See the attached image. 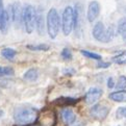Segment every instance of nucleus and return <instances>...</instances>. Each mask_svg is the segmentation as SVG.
Segmentation results:
<instances>
[{"mask_svg": "<svg viewBox=\"0 0 126 126\" xmlns=\"http://www.w3.org/2000/svg\"><path fill=\"white\" fill-rule=\"evenodd\" d=\"M16 54H17V51L15 50L14 48L7 47V48H3L2 50H1V55L4 58H6V60H10V61L14 60V57L16 56Z\"/></svg>", "mask_w": 126, "mask_h": 126, "instance_id": "f3484780", "label": "nucleus"}, {"mask_svg": "<svg viewBox=\"0 0 126 126\" xmlns=\"http://www.w3.org/2000/svg\"><path fill=\"white\" fill-rule=\"evenodd\" d=\"M109 98L115 102H121V103L126 102V91L119 90V91L112 92L109 95Z\"/></svg>", "mask_w": 126, "mask_h": 126, "instance_id": "2eb2a0df", "label": "nucleus"}, {"mask_svg": "<svg viewBox=\"0 0 126 126\" xmlns=\"http://www.w3.org/2000/svg\"><path fill=\"white\" fill-rule=\"evenodd\" d=\"M80 53H81L84 57L92 58V60H95V61H101L102 60V56L100 54H97L95 52H91V51H88V50H80Z\"/></svg>", "mask_w": 126, "mask_h": 126, "instance_id": "412c9836", "label": "nucleus"}, {"mask_svg": "<svg viewBox=\"0 0 126 126\" xmlns=\"http://www.w3.org/2000/svg\"><path fill=\"white\" fill-rule=\"evenodd\" d=\"M41 122L43 126H54L56 123V117L54 112L48 111L47 114L43 115L41 118Z\"/></svg>", "mask_w": 126, "mask_h": 126, "instance_id": "4468645a", "label": "nucleus"}, {"mask_svg": "<svg viewBox=\"0 0 126 126\" xmlns=\"http://www.w3.org/2000/svg\"><path fill=\"white\" fill-rule=\"evenodd\" d=\"M27 49L31 51H48L50 46L47 44H38V45H27Z\"/></svg>", "mask_w": 126, "mask_h": 126, "instance_id": "a211bd4d", "label": "nucleus"}, {"mask_svg": "<svg viewBox=\"0 0 126 126\" xmlns=\"http://www.w3.org/2000/svg\"><path fill=\"white\" fill-rule=\"evenodd\" d=\"M115 85H116V82H115L114 78L110 77L109 79H107V88H109V89H114Z\"/></svg>", "mask_w": 126, "mask_h": 126, "instance_id": "bb28decb", "label": "nucleus"}, {"mask_svg": "<svg viewBox=\"0 0 126 126\" xmlns=\"http://www.w3.org/2000/svg\"><path fill=\"white\" fill-rule=\"evenodd\" d=\"M40 76V72L37 68H31L28 69L27 71L24 73L23 75V79L25 81H28V82H33V81H37L38 78Z\"/></svg>", "mask_w": 126, "mask_h": 126, "instance_id": "ddd939ff", "label": "nucleus"}, {"mask_svg": "<svg viewBox=\"0 0 126 126\" xmlns=\"http://www.w3.org/2000/svg\"><path fill=\"white\" fill-rule=\"evenodd\" d=\"M61 119L63 122H64V124L72 125V124H74L76 121V115L73 110L67 106L66 109L62 110V111H61Z\"/></svg>", "mask_w": 126, "mask_h": 126, "instance_id": "9d476101", "label": "nucleus"}, {"mask_svg": "<svg viewBox=\"0 0 126 126\" xmlns=\"http://www.w3.org/2000/svg\"><path fill=\"white\" fill-rule=\"evenodd\" d=\"M78 101H79L78 98H73V97H60V98H56L55 100L52 102V104L66 107V106L74 105Z\"/></svg>", "mask_w": 126, "mask_h": 126, "instance_id": "9b49d317", "label": "nucleus"}, {"mask_svg": "<svg viewBox=\"0 0 126 126\" xmlns=\"http://www.w3.org/2000/svg\"><path fill=\"white\" fill-rule=\"evenodd\" d=\"M110 111V109L103 104H94L90 109V115L97 121H103Z\"/></svg>", "mask_w": 126, "mask_h": 126, "instance_id": "423d86ee", "label": "nucleus"}, {"mask_svg": "<svg viewBox=\"0 0 126 126\" xmlns=\"http://www.w3.org/2000/svg\"><path fill=\"white\" fill-rule=\"evenodd\" d=\"M45 27H46V22H45L43 13L37 12V17H35V26H34V28L37 29L38 33H39L40 35H43V34H44V31H45Z\"/></svg>", "mask_w": 126, "mask_h": 126, "instance_id": "f8f14e48", "label": "nucleus"}, {"mask_svg": "<svg viewBox=\"0 0 126 126\" xmlns=\"http://www.w3.org/2000/svg\"><path fill=\"white\" fill-rule=\"evenodd\" d=\"M61 56L64 58L65 61H71L72 57H73V54H72V51L69 48H64L61 52Z\"/></svg>", "mask_w": 126, "mask_h": 126, "instance_id": "b1692460", "label": "nucleus"}, {"mask_svg": "<svg viewBox=\"0 0 126 126\" xmlns=\"http://www.w3.org/2000/svg\"><path fill=\"white\" fill-rule=\"evenodd\" d=\"M116 30L123 41H126V18H121L118 21Z\"/></svg>", "mask_w": 126, "mask_h": 126, "instance_id": "dca6fc26", "label": "nucleus"}, {"mask_svg": "<svg viewBox=\"0 0 126 126\" xmlns=\"http://www.w3.org/2000/svg\"><path fill=\"white\" fill-rule=\"evenodd\" d=\"M7 11L10 13L11 20L14 23H17L18 25H20L22 23V14H23V8L21 6V3L20 2L13 3L12 5H10V8Z\"/></svg>", "mask_w": 126, "mask_h": 126, "instance_id": "0eeeda50", "label": "nucleus"}, {"mask_svg": "<svg viewBox=\"0 0 126 126\" xmlns=\"http://www.w3.org/2000/svg\"><path fill=\"white\" fill-rule=\"evenodd\" d=\"M4 115V111L2 110H0V119H1L2 118V116Z\"/></svg>", "mask_w": 126, "mask_h": 126, "instance_id": "c85d7f7f", "label": "nucleus"}, {"mask_svg": "<svg viewBox=\"0 0 126 126\" xmlns=\"http://www.w3.org/2000/svg\"><path fill=\"white\" fill-rule=\"evenodd\" d=\"M110 63H105V62L99 61L98 65H97V68H100V69H106V68H110Z\"/></svg>", "mask_w": 126, "mask_h": 126, "instance_id": "393cba45", "label": "nucleus"}, {"mask_svg": "<svg viewBox=\"0 0 126 126\" xmlns=\"http://www.w3.org/2000/svg\"><path fill=\"white\" fill-rule=\"evenodd\" d=\"M115 88L118 89V90H125L126 89V76H124V75L120 76L118 81H117V83L115 85Z\"/></svg>", "mask_w": 126, "mask_h": 126, "instance_id": "4be33fe9", "label": "nucleus"}, {"mask_svg": "<svg viewBox=\"0 0 126 126\" xmlns=\"http://www.w3.org/2000/svg\"><path fill=\"white\" fill-rule=\"evenodd\" d=\"M116 118L117 119H126V106H120L116 110Z\"/></svg>", "mask_w": 126, "mask_h": 126, "instance_id": "5701e85b", "label": "nucleus"}, {"mask_svg": "<svg viewBox=\"0 0 126 126\" xmlns=\"http://www.w3.org/2000/svg\"><path fill=\"white\" fill-rule=\"evenodd\" d=\"M46 27L49 38L54 40L61 30V17L56 8L51 7L46 16Z\"/></svg>", "mask_w": 126, "mask_h": 126, "instance_id": "7ed1b4c3", "label": "nucleus"}, {"mask_svg": "<svg viewBox=\"0 0 126 126\" xmlns=\"http://www.w3.org/2000/svg\"><path fill=\"white\" fill-rule=\"evenodd\" d=\"M112 62L117 65H126V51L119 53L118 55L112 57Z\"/></svg>", "mask_w": 126, "mask_h": 126, "instance_id": "6ab92c4d", "label": "nucleus"}, {"mask_svg": "<svg viewBox=\"0 0 126 126\" xmlns=\"http://www.w3.org/2000/svg\"><path fill=\"white\" fill-rule=\"evenodd\" d=\"M63 74L64 75H73V74H75V70L72 68H67V69L63 70Z\"/></svg>", "mask_w": 126, "mask_h": 126, "instance_id": "a878e982", "label": "nucleus"}, {"mask_svg": "<svg viewBox=\"0 0 126 126\" xmlns=\"http://www.w3.org/2000/svg\"><path fill=\"white\" fill-rule=\"evenodd\" d=\"M4 11H5V7H4V4H3V0H0V18L2 17Z\"/></svg>", "mask_w": 126, "mask_h": 126, "instance_id": "cd10ccee", "label": "nucleus"}, {"mask_svg": "<svg viewBox=\"0 0 126 126\" xmlns=\"http://www.w3.org/2000/svg\"><path fill=\"white\" fill-rule=\"evenodd\" d=\"M61 27L63 30V33L66 37L72 32L74 29V7L68 5L64 8L61 19Z\"/></svg>", "mask_w": 126, "mask_h": 126, "instance_id": "20e7f679", "label": "nucleus"}, {"mask_svg": "<svg viewBox=\"0 0 126 126\" xmlns=\"http://www.w3.org/2000/svg\"><path fill=\"white\" fill-rule=\"evenodd\" d=\"M35 17H37V11L34 6L31 4H27L23 8V14H22V22H23L25 31L28 34L32 33L35 26Z\"/></svg>", "mask_w": 126, "mask_h": 126, "instance_id": "39448f33", "label": "nucleus"}, {"mask_svg": "<svg viewBox=\"0 0 126 126\" xmlns=\"http://www.w3.org/2000/svg\"><path fill=\"white\" fill-rule=\"evenodd\" d=\"M100 14V3L97 0H92L90 1L87 10V19L90 23H93Z\"/></svg>", "mask_w": 126, "mask_h": 126, "instance_id": "6e6552de", "label": "nucleus"}, {"mask_svg": "<svg viewBox=\"0 0 126 126\" xmlns=\"http://www.w3.org/2000/svg\"><path fill=\"white\" fill-rule=\"evenodd\" d=\"M103 95V91L101 89L99 88H91L87 92L84 96V101L87 104H90V105H93L95 103L100 100V98L102 97Z\"/></svg>", "mask_w": 126, "mask_h": 126, "instance_id": "1a4fd4ad", "label": "nucleus"}, {"mask_svg": "<svg viewBox=\"0 0 126 126\" xmlns=\"http://www.w3.org/2000/svg\"><path fill=\"white\" fill-rule=\"evenodd\" d=\"M117 30L115 25H110L107 28H105L104 24L101 21L96 22V24H94V27L92 30L93 38L96 41L100 43H110L111 42L114 38L116 37Z\"/></svg>", "mask_w": 126, "mask_h": 126, "instance_id": "f257e3e1", "label": "nucleus"}, {"mask_svg": "<svg viewBox=\"0 0 126 126\" xmlns=\"http://www.w3.org/2000/svg\"><path fill=\"white\" fill-rule=\"evenodd\" d=\"M15 74V71L12 67L0 66V77H5V76H13Z\"/></svg>", "mask_w": 126, "mask_h": 126, "instance_id": "aec40b11", "label": "nucleus"}, {"mask_svg": "<svg viewBox=\"0 0 126 126\" xmlns=\"http://www.w3.org/2000/svg\"><path fill=\"white\" fill-rule=\"evenodd\" d=\"M118 126H120V125H118Z\"/></svg>", "mask_w": 126, "mask_h": 126, "instance_id": "c756f323", "label": "nucleus"}, {"mask_svg": "<svg viewBox=\"0 0 126 126\" xmlns=\"http://www.w3.org/2000/svg\"><path fill=\"white\" fill-rule=\"evenodd\" d=\"M39 118V110L34 107H18L14 111V120L18 125H30Z\"/></svg>", "mask_w": 126, "mask_h": 126, "instance_id": "f03ea898", "label": "nucleus"}]
</instances>
